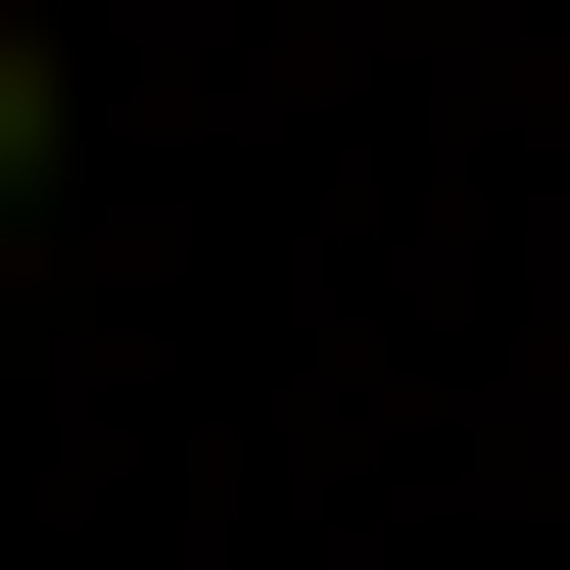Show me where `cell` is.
<instances>
[{
    "label": "cell",
    "instance_id": "cell-1",
    "mask_svg": "<svg viewBox=\"0 0 570 570\" xmlns=\"http://www.w3.org/2000/svg\"><path fill=\"white\" fill-rule=\"evenodd\" d=\"M0 190H48V0H0Z\"/></svg>",
    "mask_w": 570,
    "mask_h": 570
}]
</instances>
